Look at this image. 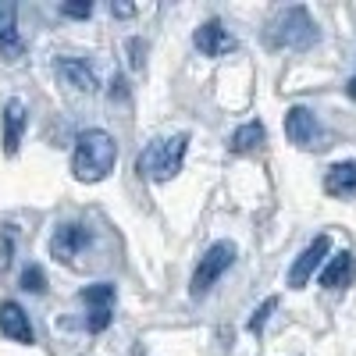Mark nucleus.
I'll return each mask as SVG.
<instances>
[{
	"label": "nucleus",
	"instance_id": "7ed1b4c3",
	"mask_svg": "<svg viewBox=\"0 0 356 356\" xmlns=\"http://www.w3.org/2000/svg\"><path fill=\"white\" fill-rule=\"evenodd\" d=\"M264 36H267V43L278 47V50H307V47L317 43V25H314L307 8L296 4V8L278 11L271 22H267Z\"/></svg>",
	"mask_w": 356,
	"mask_h": 356
},
{
	"label": "nucleus",
	"instance_id": "a211bd4d",
	"mask_svg": "<svg viewBox=\"0 0 356 356\" xmlns=\"http://www.w3.org/2000/svg\"><path fill=\"white\" fill-rule=\"evenodd\" d=\"M22 289H25V292H33V296L47 292V275H43V267H40V264H29L25 271H22Z\"/></svg>",
	"mask_w": 356,
	"mask_h": 356
},
{
	"label": "nucleus",
	"instance_id": "dca6fc26",
	"mask_svg": "<svg viewBox=\"0 0 356 356\" xmlns=\"http://www.w3.org/2000/svg\"><path fill=\"white\" fill-rule=\"evenodd\" d=\"M18 43V8L11 0H0V47Z\"/></svg>",
	"mask_w": 356,
	"mask_h": 356
},
{
	"label": "nucleus",
	"instance_id": "9d476101",
	"mask_svg": "<svg viewBox=\"0 0 356 356\" xmlns=\"http://www.w3.org/2000/svg\"><path fill=\"white\" fill-rule=\"evenodd\" d=\"M54 72L61 75L68 86L82 89V93H93V89L100 86L93 65H86V57H57V61H54Z\"/></svg>",
	"mask_w": 356,
	"mask_h": 356
},
{
	"label": "nucleus",
	"instance_id": "4468645a",
	"mask_svg": "<svg viewBox=\"0 0 356 356\" xmlns=\"http://www.w3.org/2000/svg\"><path fill=\"white\" fill-rule=\"evenodd\" d=\"M324 189L332 196H346V193H356V161H339L324 171Z\"/></svg>",
	"mask_w": 356,
	"mask_h": 356
},
{
	"label": "nucleus",
	"instance_id": "423d86ee",
	"mask_svg": "<svg viewBox=\"0 0 356 356\" xmlns=\"http://www.w3.org/2000/svg\"><path fill=\"white\" fill-rule=\"evenodd\" d=\"M89 243H93V232H89V225H79V221H65L57 225L54 235H50V253L57 260L65 264H75V257L82 250H89Z\"/></svg>",
	"mask_w": 356,
	"mask_h": 356
},
{
	"label": "nucleus",
	"instance_id": "f03ea898",
	"mask_svg": "<svg viewBox=\"0 0 356 356\" xmlns=\"http://www.w3.org/2000/svg\"><path fill=\"white\" fill-rule=\"evenodd\" d=\"M186 146H189L186 132H175V136H164V139H150V143H146V150L136 157V171L143 178H150V182H171V178L182 171Z\"/></svg>",
	"mask_w": 356,
	"mask_h": 356
},
{
	"label": "nucleus",
	"instance_id": "2eb2a0df",
	"mask_svg": "<svg viewBox=\"0 0 356 356\" xmlns=\"http://www.w3.org/2000/svg\"><path fill=\"white\" fill-rule=\"evenodd\" d=\"M264 143V125L260 122H250V125H243V129H235L232 132V154H250V150H257V146Z\"/></svg>",
	"mask_w": 356,
	"mask_h": 356
},
{
	"label": "nucleus",
	"instance_id": "ddd939ff",
	"mask_svg": "<svg viewBox=\"0 0 356 356\" xmlns=\"http://www.w3.org/2000/svg\"><path fill=\"white\" fill-rule=\"evenodd\" d=\"M25 125H29V111H25V104H22V100H8V104H4V150H8V154L18 150Z\"/></svg>",
	"mask_w": 356,
	"mask_h": 356
},
{
	"label": "nucleus",
	"instance_id": "20e7f679",
	"mask_svg": "<svg viewBox=\"0 0 356 356\" xmlns=\"http://www.w3.org/2000/svg\"><path fill=\"white\" fill-rule=\"evenodd\" d=\"M235 257H239V250H235V243H228V239H221V243H214L211 250H207L203 257H200V264H196V271H193V278H189V296H207L214 285H218V278L228 271V267L235 264Z\"/></svg>",
	"mask_w": 356,
	"mask_h": 356
},
{
	"label": "nucleus",
	"instance_id": "0eeeda50",
	"mask_svg": "<svg viewBox=\"0 0 356 356\" xmlns=\"http://www.w3.org/2000/svg\"><path fill=\"white\" fill-rule=\"evenodd\" d=\"M328 250H332V239L328 235H317V239L292 260V271H289V285L292 289H303L310 278H314V271L324 264V257H328Z\"/></svg>",
	"mask_w": 356,
	"mask_h": 356
},
{
	"label": "nucleus",
	"instance_id": "f3484780",
	"mask_svg": "<svg viewBox=\"0 0 356 356\" xmlns=\"http://www.w3.org/2000/svg\"><path fill=\"white\" fill-rule=\"evenodd\" d=\"M275 307H278V296H267V300L253 310V317L246 321V332H253V335H260L264 332V324H267V317L275 314Z\"/></svg>",
	"mask_w": 356,
	"mask_h": 356
},
{
	"label": "nucleus",
	"instance_id": "6e6552de",
	"mask_svg": "<svg viewBox=\"0 0 356 356\" xmlns=\"http://www.w3.org/2000/svg\"><path fill=\"white\" fill-rule=\"evenodd\" d=\"M0 335H8V339L18 342V346H33V342H36L33 321H29V314H25L15 300L0 303Z\"/></svg>",
	"mask_w": 356,
	"mask_h": 356
},
{
	"label": "nucleus",
	"instance_id": "aec40b11",
	"mask_svg": "<svg viewBox=\"0 0 356 356\" xmlns=\"http://www.w3.org/2000/svg\"><path fill=\"white\" fill-rule=\"evenodd\" d=\"M129 61H132V68H143V61H146V43L143 40H129Z\"/></svg>",
	"mask_w": 356,
	"mask_h": 356
},
{
	"label": "nucleus",
	"instance_id": "4be33fe9",
	"mask_svg": "<svg viewBox=\"0 0 356 356\" xmlns=\"http://www.w3.org/2000/svg\"><path fill=\"white\" fill-rule=\"evenodd\" d=\"M346 93H349V97H353V100H356V75H353V79H349V86H346Z\"/></svg>",
	"mask_w": 356,
	"mask_h": 356
},
{
	"label": "nucleus",
	"instance_id": "9b49d317",
	"mask_svg": "<svg viewBox=\"0 0 356 356\" xmlns=\"http://www.w3.org/2000/svg\"><path fill=\"white\" fill-rule=\"evenodd\" d=\"M285 136L296 146H310L317 139V114L310 107H289V114H285Z\"/></svg>",
	"mask_w": 356,
	"mask_h": 356
},
{
	"label": "nucleus",
	"instance_id": "412c9836",
	"mask_svg": "<svg viewBox=\"0 0 356 356\" xmlns=\"http://www.w3.org/2000/svg\"><path fill=\"white\" fill-rule=\"evenodd\" d=\"M111 11H114V15H122V18L136 15V8H132V4H111Z\"/></svg>",
	"mask_w": 356,
	"mask_h": 356
},
{
	"label": "nucleus",
	"instance_id": "6ab92c4d",
	"mask_svg": "<svg viewBox=\"0 0 356 356\" xmlns=\"http://www.w3.org/2000/svg\"><path fill=\"white\" fill-rule=\"evenodd\" d=\"M61 15H68V18H89V15H93V4H89V0H72V4H61Z\"/></svg>",
	"mask_w": 356,
	"mask_h": 356
},
{
	"label": "nucleus",
	"instance_id": "39448f33",
	"mask_svg": "<svg viewBox=\"0 0 356 356\" xmlns=\"http://www.w3.org/2000/svg\"><path fill=\"white\" fill-rule=\"evenodd\" d=\"M79 300L86 303L89 317H86V328L89 332H104L111 324V314H114V300H118V289L111 282H97V285H86L79 292Z\"/></svg>",
	"mask_w": 356,
	"mask_h": 356
},
{
	"label": "nucleus",
	"instance_id": "f8f14e48",
	"mask_svg": "<svg viewBox=\"0 0 356 356\" xmlns=\"http://www.w3.org/2000/svg\"><path fill=\"white\" fill-rule=\"evenodd\" d=\"M353 275H356V257H353L349 250H342V253H335L328 264L321 267L317 282H321L324 289H342V285L353 282Z\"/></svg>",
	"mask_w": 356,
	"mask_h": 356
},
{
	"label": "nucleus",
	"instance_id": "1a4fd4ad",
	"mask_svg": "<svg viewBox=\"0 0 356 356\" xmlns=\"http://www.w3.org/2000/svg\"><path fill=\"white\" fill-rule=\"evenodd\" d=\"M193 43H196V50H200V54H207V57H225V54H232V50H235V36L228 33V29H225L218 18L203 22V25L196 29Z\"/></svg>",
	"mask_w": 356,
	"mask_h": 356
},
{
	"label": "nucleus",
	"instance_id": "f257e3e1",
	"mask_svg": "<svg viewBox=\"0 0 356 356\" xmlns=\"http://www.w3.org/2000/svg\"><path fill=\"white\" fill-rule=\"evenodd\" d=\"M118 164V143L104 129H86L72 150V175L79 182H104Z\"/></svg>",
	"mask_w": 356,
	"mask_h": 356
}]
</instances>
